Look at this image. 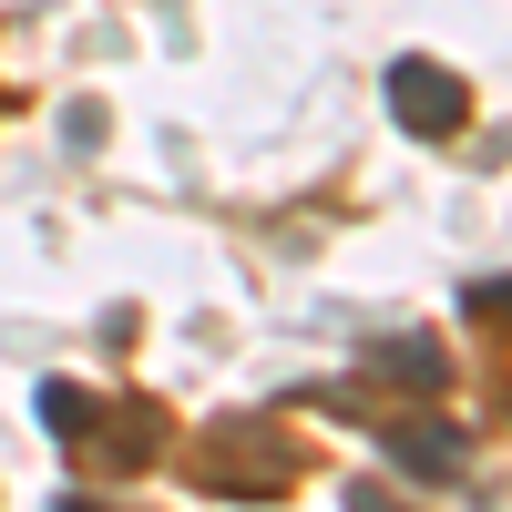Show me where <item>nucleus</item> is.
<instances>
[{
    "mask_svg": "<svg viewBox=\"0 0 512 512\" xmlns=\"http://www.w3.org/2000/svg\"><path fill=\"white\" fill-rule=\"evenodd\" d=\"M31 410H41V431H62V441H93V431H103V400H82L72 379H41Z\"/></svg>",
    "mask_w": 512,
    "mask_h": 512,
    "instance_id": "nucleus-3",
    "label": "nucleus"
},
{
    "mask_svg": "<svg viewBox=\"0 0 512 512\" xmlns=\"http://www.w3.org/2000/svg\"><path fill=\"white\" fill-rule=\"evenodd\" d=\"M379 441H390V461H400V472H431V482H461V461H472L451 420H390Z\"/></svg>",
    "mask_w": 512,
    "mask_h": 512,
    "instance_id": "nucleus-2",
    "label": "nucleus"
},
{
    "mask_svg": "<svg viewBox=\"0 0 512 512\" xmlns=\"http://www.w3.org/2000/svg\"><path fill=\"white\" fill-rule=\"evenodd\" d=\"M52 512H103V502H82V492H62V502H52Z\"/></svg>",
    "mask_w": 512,
    "mask_h": 512,
    "instance_id": "nucleus-6",
    "label": "nucleus"
},
{
    "mask_svg": "<svg viewBox=\"0 0 512 512\" xmlns=\"http://www.w3.org/2000/svg\"><path fill=\"white\" fill-rule=\"evenodd\" d=\"M379 379H400V390H441L451 359L431 349V338H390V349H379Z\"/></svg>",
    "mask_w": 512,
    "mask_h": 512,
    "instance_id": "nucleus-4",
    "label": "nucleus"
},
{
    "mask_svg": "<svg viewBox=\"0 0 512 512\" xmlns=\"http://www.w3.org/2000/svg\"><path fill=\"white\" fill-rule=\"evenodd\" d=\"M349 512H400V492L390 482H349Z\"/></svg>",
    "mask_w": 512,
    "mask_h": 512,
    "instance_id": "nucleus-5",
    "label": "nucleus"
},
{
    "mask_svg": "<svg viewBox=\"0 0 512 512\" xmlns=\"http://www.w3.org/2000/svg\"><path fill=\"white\" fill-rule=\"evenodd\" d=\"M390 113L410 123V134L441 144V134H461V123H472V82H461L451 62H420V52H410V62H390Z\"/></svg>",
    "mask_w": 512,
    "mask_h": 512,
    "instance_id": "nucleus-1",
    "label": "nucleus"
}]
</instances>
